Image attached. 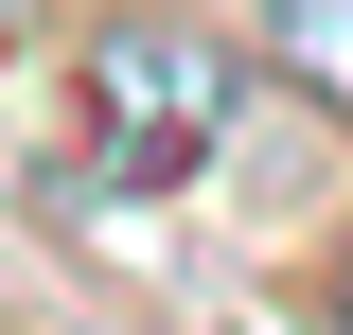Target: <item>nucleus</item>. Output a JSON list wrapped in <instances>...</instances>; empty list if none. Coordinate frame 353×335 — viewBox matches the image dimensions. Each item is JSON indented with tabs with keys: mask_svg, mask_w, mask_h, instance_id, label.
<instances>
[{
	"mask_svg": "<svg viewBox=\"0 0 353 335\" xmlns=\"http://www.w3.org/2000/svg\"><path fill=\"white\" fill-rule=\"evenodd\" d=\"M265 71L318 88V106L353 124V0H265Z\"/></svg>",
	"mask_w": 353,
	"mask_h": 335,
	"instance_id": "nucleus-2",
	"label": "nucleus"
},
{
	"mask_svg": "<svg viewBox=\"0 0 353 335\" xmlns=\"http://www.w3.org/2000/svg\"><path fill=\"white\" fill-rule=\"evenodd\" d=\"M88 124H106L124 176H176L230 124V88H212V53L176 36V18H106V36H88Z\"/></svg>",
	"mask_w": 353,
	"mask_h": 335,
	"instance_id": "nucleus-1",
	"label": "nucleus"
},
{
	"mask_svg": "<svg viewBox=\"0 0 353 335\" xmlns=\"http://www.w3.org/2000/svg\"><path fill=\"white\" fill-rule=\"evenodd\" d=\"M336 335H353V247H336Z\"/></svg>",
	"mask_w": 353,
	"mask_h": 335,
	"instance_id": "nucleus-3",
	"label": "nucleus"
}]
</instances>
